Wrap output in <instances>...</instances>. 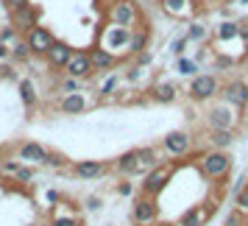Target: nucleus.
I'll list each match as a JSON object with an SVG mask.
<instances>
[{
    "instance_id": "nucleus-1",
    "label": "nucleus",
    "mask_w": 248,
    "mask_h": 226,
    "mask_svg": "<svg viewBox=\"0 0 248 226\" xmlns=\"http://www.w3.org/2000/svg\"><path fill=\"white\" fill-rule=\"evenodd\" d=\"M176 168H179V162H159L154 170H148L145 173V179H142V184H140V193L148 195V198H156L159 193L170 184Z\"/></svg>"
},
{
    "instance_id": "nucleus-2",
    "label": "nucleus",
    "mask_w": 248,
    "mask_h": 226,
    "mask_svg": "<svg viewBox=\"0 0 248 226\" xmlns=\"http://www.w3.org/2000/svg\"><path fill=\"white\" fill-rule=\"evenodd\" d=\"M232 165H234V159L229 157L226 151H206L201 159H198V168H201V173L206 176V179H223L226 173L232 170Z\"/></svg>"
},
{
    "instance_id": "nucleus-3",
    "label": "nucleus",
    "mask_w": 248,
    "mask_h": 226,
    "mask_svg": "<svg viewBox=\"0 0 248 226\" xmlns=\"http://www.w3.org/2000/svg\"><path fill=\"white\" fill-rule=\"evenodd\" d=\"M131 221L134 226H151L159 221V204L156 198H148V195H137L134 198V207H131Z\"/></svg>"
},
{
    "instance_id": "nucleus-4",
    "label": "nucleus",
    "mask_w": 248,
    "mask_h": 226,
    "mask_svg": "<svg viewBox=\"0 0 248 226\" xmlns=\"http://www.w3.org/2000/svg\"><path fill=\"white\" fill-rule=\"evenodd\" d=\"M217 92H220L217 76H212V73H198V76H192V81H190V98L192 101H209Z\"/></svg>"
},
{
    "instance_id": "nucleus-5",
    "label": "nucleus",
    "mask_w": 248,
    "mask_h": 226,
    "mask_svg": "<svg viewBox=\"0 0 248 226\" xmlns=\"http://www.w3.org/2000/svg\"><path fill=\"white\" fill-rule=\"evenodd\" d=\"M128 36H131V28H123V25H106L101 31V48L103 50H109V53H114V50H125L128 48ZM117 56V53H114Z\"/></svg>"
},
{
    "instance_id": "nucleus-6",
    "label": "nucleus",
    "mask_w": 248,
    "mask_h": 226,
    "mask_svg": "<svg viewBox=\"0 0 248 226\" xmlns=\"http://www.w3.org/2000/svg\"><path fill=\"white\" fill-rule=\"evenodd\" d=\"M137 20H140V12H137V3H131V0H114L109 6V23L112 25L131 28Z\"/></svg>"
},
{
    "instance_id": "nucleus-7",
    "label": "nucleus",
    "mask_w": 248,
    "mask_h": 226,
    "mask_svg": "<svg viewBox=\"0 0 248 226\" xmlns=\"http://www.w3.org/2000/svg\"><path fill=\"white\" fill-rule=\"evenodd\" d=\"M206 123H209L212 131H234L237 114H234V109H232L229 103H223V106H212V109L206 112Z\"/></svg>"
},
{
    "instance_id": "nucleus-8",
    "label": "nucleus",
    "mask_w": 248,
    "mask_h": 226,
    "mask_svg": "<svg viewBox=\"0 0 248 226\" xmlns=\"http://www.w3.org/2000/svg\"><path fill=\"white\" fill-rule=\"evenodd\" d=\"M39 20H42V9H39L36 3H28L23 9L12 12V25L17 28V34H28L31 28L39 25Z\"/></svg>"
},
{
    "instance_id": "nucleus-9",
    "label": "nucleus",
    "mask_w": 248,
    "mask_h": 226,
    "mask_svg": "<svg viewBox=\"0 0 248 226\" xmlns=\"http://www.w3.org/2000/svg\"><path fill=\"white\" fill-rule=\"evenodd\" d=\"M53 39L56 36L50 34V28L39 23L36 28H31L28 34H25V42H28V50H31V56H45V50L53 45Z\"/></svg>"
},
{
    "instance_id": "nucleus-10",
    "label": "nucleus",
    "mask_w": 248,
    "mask_h": 226,
    "mask_svg": "<svg viewBox=\"0 0 248 226\" xmlns=\"http://www.w3.org/2000/svg\"><path fill=\"white\" fill-rule=\"evenodd\" d=\"M64 76H70V79H90L92 76V65H90V56H87V50H73V56H70V62L64 65Z\"/></svg>"
},
{
    "instance_id": "nucleus-11",
    "label": "nucleus",
    "mask_w": 248,
    "mask_h": 226,
    "mask_svg": "<svg viewBox=\"0 0 248 226\" xmlns=\"http://www.w3.org/2000/svg\"><path fill=\"white\" fill-rule=\"evenodd\" d=\"M162 148L168 151L170 157H184V154L192 151V137L187 134V131H170V134H165V140H162Z\"/></svg>"
},
{
    "instance_id": "nucleus-12",
    "label": "nucleus",
    "mask_w": 248,
    "mask_h": 226,
    "mask_svg": "<svg viewBox=\"0 0 248 226\" xmlns=\"http://www.w3.org/2000/svg\"><path fill=\"white\" fill-rule=\"evenodd\" d=\"M223 101L232 106V109H246L248 106V84L246 81H229L223 87Z\"/></svg>"
},
{
    "instance_id": "nucleus-13",
    "label": "nucleus",
    "mask_w": 248,
    "mask_h": 226,
    "mask_svg": "<svg viewBox=\"0 0 248 226\" xmlns=\"http://www.w3.org/2000/svg\"><path fill=\"white\" fill-rule=\"evenodd\" d=\"M70 56H73V48H70L67 42H62V39H53V45L45 50V62L53 70H64V65L70 62Z\"/></svg>"
},
{
    "instance_id": "nucleus-14",
    "label": "nucleus",
    "mask_w": 248,
    "mask_h": 226,
    "mask_svg": "<svg viewBox=\"0 0 248 226\" xmlns=\"http://www.w3.org/2000/svg\"><path fill=\"white\" fill-rule=\"evenodd\" d=\"M109 165L106 162H98V159H81V162H73V176L78 179H101L106 176Z\"/></svg>"
},
{
    "instance_id": "nucleus-15",
    "label": "nucleus",
    "mask_w": 248,
    "mask_h": 226,
    "mask_svg": "<svg viewBox=\"0 0 248 226\" xmlns=\"http://www.w3.org/2000/svg\"><path fill=\"white\" fill-rule=\"evenodd\" d=\"M47 151L50 148L39 145V143H23V145H17V157L23 159L25 165H45Z\"/></svg>"
},
{
    "instance_id": "nucleus-16",
    "label": "nucleus",
    "mask_w": 248,
    "mask_h": 226,
    "mask_svg": "<svg viewBox=\"0 0 248 226\" xmlns=\"http://www.w3.org/2000/svg\"><path fill=\"white\" fill-rule=\"evenodd\" d=\"M87 106H90V101H87V95L81 90L67 92V95L59 98V112H64V114H81V112H87Z\"/></svg>"
},
{
    "instance_id": "nucleus-17",
    "label": "nucleus",
    "mask_w": 248,
    "mask_h": 226,
    "mask_svg": "<svg viewBox=\"0 0 248 226\" xmlns=\"http://www.w3.org/2000/svg\"><path fill=\"white\" fill-rule=\"evenodd\" d=\"M90 65H92V73H106V70H112L114 65H117V56L114 53H109V50H103L101 45L90 48Z\"/></svg>"
},
{
    "instance_id": "nucleus-18",
    "label": "nucleus",
    "mask_w": 248,
    "mask_h": 226,
    "mask_svg": "<svg viewBox=\"0 0 248 226\" xmlns=\"http://www.w3.org/2000/svg\"><path fill=\"white\" fill-rule=\"evenodd\" d=\"M0 170H6L9 176H14L20 184H23V181H34V168L20 165V162H14V159H3V162H0Z\"/></svg>"
},
{
    "instance_id": "nucleus-19",
    "label": "nucleus",
    "mask_w": 248,
    "mask_h": 226,
    "mask_svg": "<svg viewBox=\"0 0 248 226\" xmlns=\"http://www.w3.org/2000/svg\"><path fill=\"white\" fill-rule=\"evenodd\" d=\"M151 98L156 103H173L179 98V90H176V84H170V81H156V84L151 87Z\"/></svg>"
},
{
    "instance_id": "nucleus-20",
    "label": "nucleus",
    "mask_w": 248,
    "mask_h": 226,
    "mask_svg": "<svg viewBox=\"0 0 248 226\" xmlns=\"http://www.w3.org/2000/svg\"><path fill=\"white\" fill-rule=\"evenodd\" d=\"M159 165V154L156 148H137V176L140 173H148V170H154Z\"/></svg>"
},
{
    "instance_id": "nucleus-21",
    "label": "nucleus",
    "mask_w": 248,
    "mask_h": 226,
    "mask_svg": "<svg viewBox=\"0 0 248 226\" xmlns=\"http://www.w3.org/2000/svg\"><path fill=\"white\" fill-rule=\"evenodd\" d=\"M112 170H114V173H120V176H137V148H134V151L120 154V157L114 159Z\"/></svg>"
},
{
    "instance_id": "nucleus-22",
    "label": "nucleus",
    "mask_w": 248,
    "mask_h": 226,
    "mask_svg": "<svg viewBox=\"0 0 248 226\" xmlns=\"http://www.w3.org/2000/svg\"><path fill=\"white\" fill-rule=\"evenodd\" d=\"M17 90H20V98H23L25 109H34L36 101H39V92H36L34 79H20V81H17Z\"/></svg>"
},
{
    "instance_id": "nucleus-23",
    "label": "nucleus",
    "mask_w": 248,
    "mask_h": 226,
    "mask_svg": "<svg viewBox=\"0 0 248 226\" xmlns=\"http://www.w3.org/2000/svg\"><path fill=\"white\" fill-rule=\"evenodd\" d=\"M145 45H148V28H134L131 36H128V48H125V53L137 56V53L145 50Z\"/></svg>"
},
{
    "instance_id": "nucleus-24",
    "label": "nucleus",
    "mask_w": 248,
    "mask_h": 226,
    "mask_svg": "<svg viewBox=\"0 0 248 226\" xmlns=\"http://www.w3.org/2000/svg\"><path fill=\"white\" fill-rule=\"evenodd\" d=\"M203 221H206L203 207H190V210L179 218V224H176V226H203Z\"/></svg>"
},
{
    "instance_id": "nucleus-25",
    "label": "nucleus",
    "mask_w": 248,
    "mask_h": 226,
    "mask_svg": "<svg viewBox=\"0 0 248 226\" xmlns=\"http://www.w3.org/2000/svg\"><path fill=\"white\" fill-rule=\"evenodd\" d=\"M209 145H212V151H226L229 145H234V131H212Z\"/></svg>"
},
{
    "instance_id": "nucleus-26",
    "label": "nucleus",
    "mask_w": 248,
    "mask_h": 226,
    "mask_svg": "<svg viewBox=\"0 0 248 226\" xmlns=\"http://www.w3.org/2000/svg\"><path fill=\"white\" fill-rule=\"evenodd\" d=\"M162 6H165V12L173 14V17H184V14L190 12L192 0H162Z\"/></svg>"
},
{
    "instance_id": "nucleus-27",
    "label": "nucleus",
    "mask_w": 248,
    "mask_h": 226,
    "mask_svg": "<svg viewBox=\"0 0 248 226\" xmlns=\"http://www.w3.org/2000/svg\"><path fill=\"white\" fill-rule=\"evenodd\" d=\"M215 36H217L220 42L237 39V36H240V25H237V23H220V25H217V31H215Z\"/></svg>"
},
{
    "instance_id": "nucleus-28",
    "label": "nucleus",
    "mask_w": 248,
    "mask_h": 226,
    "mask_svg": "<svg viewBox=\"0 0 248 226\" xmlns=\"http://www.w3.org/2000/svg\"><path fill=\"white\" fill-rule=\"evenodd\" d=\"M9 50H12V62H28V59H31V50H28L25 36H20V39H17Z\"/></svg>"
},
{
    "instance_id": "nucleus-29",
    "label": "nucleus",
    "mask_w": 248,
    "mask_h": 226,
    "mask_svg": "<svg viewBox=\"0 0 248 226\" xmlns=\"http://www.w3.org/2000/svg\"><path fill=\"white\" fill-rule=\"evenodd\" d=\"M234 212H240V215H246L248 218V184L234 195Z\"/></svg>"
},
{
    "instance_id": "nucleus-30",
    "label": "nucleus",
    "mask_w": 248,
    "mask_h": 226,
    "mask_svg": "<svg viewBox=\"0 0 248 226\" xmlns=\"http://www.w3.org/2000/svg\"><path fill=\"white\" fill-rule=\"evenodd\" d=\"M17 39H20V34H17L14 25H3L0 28V45H14Z\"/></svg>"
},
{
    "instance_id": "nucleus-31",
    "label": "nucleus",
    "mask_w": 248,
    "mask_h": 226,
    "mask_svg": "<svg viewBox=\"0 0 248 226\" xmlns=\"http://www.w3.org/2000/svg\"><path fill=\"white\" fill-rule=\"evenodd\" d=\"M176 67H179V73H181V76H198V65H195L192 59L179 56V62H176Z\"/></svg>"
},
{
    "instance_id": "nucleus-32",
    "label": "nucleus",
    "mask_w": 248,
    "mask_h": 226,
    "mask_svg": "<svg viewBox=\"0 0 248 226\" xmlns=\"http://www.w3.org/2000/svg\"><path fill=\"white\" fill-rule=\"evenodd\" d=\"M42 168H67V157L64 154H56V151H47V159Z\"/></svg>"
},
{
    "instance_id": "nucleus-33",
    "label": "nucleus",
    "mask_w": 248,
    "mask_h": 226,
    "mask_svg": "<svg viewBox=\"0 0 248 226\" xmlns=\"http://www.w3.org/2000/svg\"><path fill=\"white\" fill-rule=\"evenodd\" d=\"M201 39H206V28L201 23H192L187 31V42H201Z\"/></svg>"
},
{
    "instance_id": "nucleus-34",
    "label": "nucleus",
    "mask_w": 248,
    "mask_h": 226,
    "mask_svg": "<svg viewBox=\"0 0 248 226\" xmlns=\"http://www.w3.org/2000/svg\"><path fill=\"white\" fill-rule=\"evenodd\" d=\"M117 84H120V76H109V79L101 84V90H98V92H101V98H109V95L117 90Z\"/></svg>"
},
{
    "instance_id": "nucleus-35",
    "label": "nucleus",
    "mask_w": 248,
    "mask_h": 226,
    "mask_svg": "<svg viewBox=\"0 0 248 226\" xmlns=\"http://www.w3.org/2000/svg\"><path fill=\"white\" fill-rule=\"evenodd\" d=\"M78 79H70V76H64V79L59 81V90H62V95H67V92H78Z\"/></svg>"
},
{
    "instance_id": "nucleus-36",
    "label": "nucleus",
    "mask_w": 248,
    "mask_h": 226,
    "mask_svg": "<svg viewBox=\"0 0 248 226\" xmlns=\"http://www.w3.org/2000/svg\"><path fill=\"white\" fill-rule=\"evenodd\" d=\"M50 226H84L81 218H73V215H62V218H53Z\"/></svg>"
},
{
    "instance_id": "nucleus-37",
    "label": "nucleus",
    "mask_w": 248,
    "mask_h": 226,
    "mask_svg": "<svg viewBox=\"0 0 248 226\" xmlns=\"http://www.w3.org/2000/svg\"><path fill=\"white\" fill-rule=\"evenodd\" d=\"M101 207H103V201L98 195H87V198H84V210H90V212H98Z\"/></svg>"
},
{
    "instance_id": "nucleus-38",
    "label": "nucleus",
    "mask_w": 248,
    "mask_h": 226,
    "mask_svg": "<svg viewBox=\"0 0 248 226\" xmlns=\"http://www.w3.org/2000/svg\"><path fill=\"white\" fill-rule=\"evenodd\" d=\"M237 65V59H232V56H217L215 59V67L217 70H229V67H234Z\"/></svg>"
},
{
    "instance_id": "nucleus-39",
    "label": "nucleus",
    "mask_w": 248,
    "mask_h": 226,
    "mask_svg": "<svg viewBox=\"0 0 248 226\" xmlns=\"http://www.w3.org/2000/svg\"><path fill=\"white\" fill-rule=\"evenodd\" d=\"M184 48H187V36L176 39V42L170 45V50H173V56H184Z\"/></svg>"
},
{
    "instance_id": "nucleus-40",
    "label": "nucleus",
    "mask_w": 248,
    "mask_h": 226,
    "mask_svg": "<svg viewBox=\"0 0 248 226\" xmlns=\"http://www.w3.org/2000/svg\"><path fill=\"white\" fill-rule=\"evenodd\" d=\"M226 226H246V215H240V212H232L229 218H226Z\"/></svg>"
},
{
    "instance_id": "nucleus-41",
    "label": "nucleus",
    "mask_w": 248,
    "mask_h": 226,
    "mask_svg": "<svg viewBox=\"0 0 248 226\" xmlns=\"http://www.w3.org/2000/svg\"><path fill=\"white\" fill-rule=\"evenodd\" d=\"M117 193H120V195H125V198H128V195H134V184H131V181L125 179V181H120V184H117Z\"/></svg>"
},
{
    "instance_id": "nucleus-42",
    "label": "nucleus",
    "mask_w": 248,
    "mask_h": 226,
    "mask_svg": "<svg viewBox=\"0 0 248 226\" xmlns=\"http://www.w3.org/2000/svg\"><path fill=\"white\" fill-rule=\"evenodd\" d=\"M151 53H148V50H142V53H137V67H148V65H151Z\"/></svg>"
},
{
    "instance_id": "nucleus-43",
    "label": "nucleus",
    "mask_w": 248,
    "mask_h": 226,
    "mask_svg": "<svg viewBox=\"0 0 248 226\" xmlns=\"http://www.w3.org/2000/svg\"><path fill=\"white\" fill-rule=\"evenodd\" d=\"M3 3H6V9H9V12H17V9L28 6V0H3Z\"/></svg>"
},
{
    "instance_id": "nucleus-44",
    "label": "nucleus",
    "mask_w": 248,
    "mask_h": 226,
    "mask_svg": "<svg viewBox=\"0 0 248 226\" xmlns=\"http://www.w3.org/2000/svg\"><path fill=\"white\" fill-rule=\"evenodd\" d=\"M12 59V50H9V45H0V65H6Z\"/></svg>"
},
{
    "instance_id": "nucleus-45",
    "label": "nucleus",
    "mask_w": 248,
    "mask_h": 226,
    "mask_svg": "<svg viewBox=\"0 0 248 226\" xmlns=\"http://www.w3.org/2000/svg\"><path fill=\"white\" fill-rule=\"evenodd\" d=\"M0 76H3V79H17V76H14V70L9 67V65H0Z\"/></svg>"
},
{
    "instance_id": "nucleus-46",
    "label": "nucleus",
    "mask_w": 248,
    "mask_h": 226,
    "mask_svg": "<svg viewBox=\"0 0 248 226\" xmlns=\"http://www.w3.org/2000/svg\"><path fill=\"white\" fill-rule=\"evenodd\" d=\"M140 76H142V67H137L134 65V67L128 70V81H140Z\"/></svg>"
},
{
    "instance_id": "nucleus-47",
    "label": "nucleus",
    "mask_w": 248,
    "mask_h": 226,
    "mask_svg": "<svg viewBox=\"0 0 248 226\" xmlns=\"http://www.w3.org/2000/svg\"><path fill=\"white\" fill-rule=\"evenodd\" d=\"M151 226H176V224H168V221H156V224H151Z\"/></svg>"
},
{
    "instance_id": "nucleus-48",
    "label": "nucleus",
    "mask_w": 248,
    "mask_h": 226,
    "mask_svg": "<svg viewBox=\"0 0 248 226\" xmlns=\"http://www.w3.org/2000/svg\"><path fill=\"white\" fill-rule=\"evenodd\" d=\"M246 50H248V39H246Z\"/></svg>"
},
{
    "instance_id": "nucleus-49",
    "label": "nucleus",
    "mask_w": 248,
    "mask_h": 226,
    "mask_svg": "<svg viewBox=\"0 0 248 226\" xmlns=\"http://www.w3.org/2000/svg\"><path fill=\"white\" fill-rule=\"evenodd\" d=\"M243 3H248V0H243Z\"/></svg>"
},
{
    "instance_id": "nucleus-50",
    "label": "nucleus",
    "mask_w": 248,
    "mask_h": 226,
    "mask_svg": "<svg viewBox=\"0 0 248 226\" xmlns=\"http://www.w3.org/2000/svg\"><path fill=\"white\" fill-rule=\"evenodd\" d=\"M246 226H248V224H246Z\"/></svg>"
}]
</instances>
